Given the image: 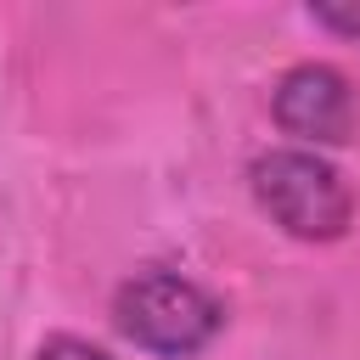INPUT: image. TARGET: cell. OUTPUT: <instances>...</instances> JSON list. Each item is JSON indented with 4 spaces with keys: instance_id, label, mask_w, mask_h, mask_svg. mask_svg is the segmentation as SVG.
Segmentation results:
<instances>
[{
    "instance_id": "6da1fadb",
    "label": "cell",
    "mask_w": 360,
    "mask_h": 360,
    "mask_svg": "<svg viewBox=\"0 0 360 360\" xmlns=\"http://www.w3.org/2000/svg\"><path fill=\"white\" fill-rule=\"evenodd\" d=\"M253 202L292 242H338L354 225V191L343 169L309 146H270L248 163Z\"/></svg>"
},
{
    "instance_id": "7a4b0ae2",
    "label": "cell",
    "mask_w": 360,
    "mask_h": 360,
    "mask_svg": "<svg viewBox=\"0 0 360 360\" xmlns=\"http://www.w3.org/2000/svg\"><path fill=\"white\" fill-rule=\"evenodd\" d=\"M112 326L158 360H191L219 338L225 304L180 270H135L112 292Z\"/></svg>"
},
{
    "instance_id": "3957f363",
    "label": "cell",
    "mask_w": 360,
    "mask_h": 360,
    "mask_svg": "<svg viewBox=\"0 0 360 360\" xmlns=\"http://www.w3.org/2000/svg\"><path fill=\"white\" fill-rule=\"evenodd\" d=\"M270 112H276L281 135L304 141L309 152L349 146L360 135V96L349 84V73L332 68V62H298V68H287L276 79Z\"/></svg>"
},
{
    "instance_id": "277c9868",
    "label": "cell",
    "mask_w": 360,
    "mask_h": 360,
    "mask_svg": "<svg viewBox=\"0 0 360 360\" xmlns=\"http://www.w3.org/2000/svg\"><path fill=\"white\" fill-rule=\"evenodd\" d=\"M34 360H112L107 349H96V343H84V338H68V332H56V338H45L39 343V354Z\"/></svg>"
},
{
    "instance_id": "5b68a950",
    "label": "cell",
    "mask_w": 360,
    "mask_h": 360,
    "mask_svg": "<svg viewBox=\"0 0 360 360\" xmlns=\"http://www.w3.org/2000/svg\"><path fill=\"white\" fill-rule=\"evenodd\" d=\"M309 17H315V22H326V28H343V34H360V11H332V6H315Z\"/></svg>"
}]
</instances>
